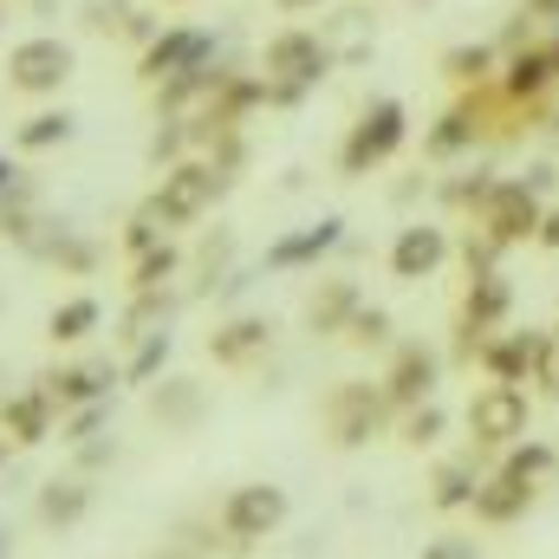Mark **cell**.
<instances>
[{"label": "cell", "mask_w": 559, "mask_h": 559, "mask_svg": "<svg viewBox=\"0 0 559 559\" xmlns=\"http://www.w3.org/2000/svg\"><path fill=\"white\" fill-rule=\"evenodd\" d=\"M508 475H514L521 488H547V481L559 475V449H547V442H514Z\"/></svg>", "instance_id": "cell-25"}, {"label": "cell", "mask_w": 559, "mask_h": 559, "mask_svg": "<svg viewBox=\"0 0 559 559\" xmlns=\"http://www.w3.org/2000/svg\"><path fill=\"white\" fill-rule=\"evenodd\" d=\"M0 559H13V534H7V521H0Z\"/></svg>", "instance_id": "cell-45"}, {"label": "cell", "mask_w": 559, "mask_h": 559, "mask_svg": "<svg viewBox=\"0 0 559 559\" xmlns=\"http://www.w3.org/2000/svg\"><path fill=\"white\" fill-rule=\"evenodd\" d=\"M228 189V169L222 163H209V156H182L176 169H163V182H156V195L143 202L163 228H189V222H202L209 209H215V195Z\"/></svg>", "instance_id": "cell-1"}, {"label": "cell", "mask_w": 559, "mask_h": 559, "mask_svg": "<svg viewBox=\"0 0 559 559\" xmlns=\"http://www.w3.org/2000/svg\"><path fill=\"white\" fill-rule=\"evenodd\" d=\"M429 391H436V352H423V345H397V358H391V371H384V397H391V411H417V404H429Z\"/></svg>", "instance_id": "cell-16"}, {"label": "cell", "mask_w": 559, "mask_h": 559, "mask_svg": "<svg viewBox=\"0 0 559 559\" xmlns=\"http://www.w3.org/2000/svg\"><path fill=\"white\" fill-rule=\"evenodd\" d=\"M131 20H138L131 0H85V26L92 33H131Z\"/></svg>", "instance_id": "cell-34"}, {"label": "cell", "mask_w": 559, "mask_h": 559, "mask_svg": "<svg viewBox=\"0 0 559 559\" xmlns=\"http://www.w3.org/2000/svg\"><path fill=\"white\" fill-rule=\"evenodd\" d=\"M404 105L397 98H378V105H365V118L352 124V138H345V150H338V169L345 176H371L378 163H391L397 150H404Z\"/></svg>", "instance_id": "cell-3"}, {"label": "cell", "mask_w": 559, "mask_h": 559, "mask_svg": "<svg viewBox=\"0 0 559 559\" xmlns=\"http://www.w3.org/2000/svg\"><path fill=\"white\" fill-rule=\"evenodd\" d=\"M475 488H481V481H475V462H442V468H436L429 501H436V508H468V501H475Z\"/></svg>", "instance_id": "cell-26"}, {"label": "cell", "mask_w": 559, "mask_h": 559, "mask_svg": "<svg viewBox=\"0 0 559 559\" xmlns=\"http://www.w3.org/2000/svg\"><path fill=\"white\" fill-rule=\"evenodd\" d=\"M39 384L52 391L59 411H85V404H105V391L118 384V371H111L105 358H85V365H59V371H46Z\"/></svg>", "instance_id": "cell-15"}, {"label": "cell", "mask_w": 559, "mask_h": 559, "mask_svg": "<svg viewBox=\"0 0 559 559\" xmlns=\"http://www.w3.org/2000/svg\"><path fill=\"white\" fill-rule=\"evenodd\" d=\"M169 312H176L169 293H138V306H131V319H124V338H150V332H163Z\"/></svg>", "instance_id": "cell-30"}, {"label": "cell", "mask_w": 559, "mask_h": 559, "mask_svg": "<svg viewBox=\"0 0 559 559\" xmlns=\"http://www.w3.org/2000/svg\"><path fill=\"white\" fill-rule=\"evenodd\" d=\"M345 338L352 345H391V312L384 306H358L352 325H345Z\"/></svg>", "instance_id": "cell-33"}, {"label": "cell", "mask_w": 559, "mask_h": 559, "mask_svg": "<svg viewBox=\"0 0 559 559\" xmlns=\"http://www.w3.org/2000/svg\"><path fill=\"white\" fill-rule=\"evenodd\" d=\"M0 378H7V371H0Z\"/></svg>", "instance_id": "cell-51"}, {"label": "cell", "mask_w": 559, "mask_h": 559, "mask_svg": "<svg viewBox=\"0 0 559 559\" xmlns=\"http://www.w3.org/2000/svg\"><path fill=\"white\" fill-rule=\"evenodd\" d=\"M280 7H286V13H306V7H319V0H280Z\"/></svg>", "instance_id": "cell-46"}, {"label": "cell", "mask_w": 559, "mask_h": 559, "mask_svg": "<svg viewBox=\"0 0 559 559\" xmlns=\"http://www.w3.org/2000/svg\"><path fill=\"white\" fill-rule=\"evenodd\" d=\"M163 235H169V228H163L150 209H138V215L124 222V248H131V261H138V254H150V248H163Z\"/></svg>", "instance_id": "cell-36"}, {"label": "cell", "mask_w": 559, "mask_h": 559, "mask_svg": "<svg viewBox=\"0 0 559 559\" xmlns=\"http://www.w3.org/2000/svg\"><path fill=\"white\" fill-rule=\"evenodd\" d=\"M442 261H449V235L436 222H411L397 235V248H391V274L397 280H429Z\"/></svg>", "instance_id": "cell-17"}, {"label": "cell", "mask_w": 559, "mask_h": 559, "mask_svg": "<svg viewBox=\"0 0 559 559\" xmlns=\"http://www.w3.org/2000/svg\"><path fill=\"white\" fill-rule=\"evenodd\" d=\"M338 235H345V222H338V215H325V222H312V228H293V235H280L274 248H267V267H274V274L312 267L319 254H332V248H338Z\"/></svg>", "instance_id": "cell-18"}, {"label": "cell", "mask_w": 559, "mask_h": 559, "mask_svg": "<svg viewBox=\"0 0 559 559\" xmlns=\"http://www.w3.org/2000/svg\"><path fill=\"white\" fill-rule=\"evenodd\" d=\"M527 501H534V488H521V481L501 468L495 481H481V488H475V501H468V508H475V521L508 527V521H521V514H527Z\"/></svg>", "instance_id": "cell-21"}, {"label": "cell", "mask_w": 559, "mask_h": 559, "mask_svg": "<svg viewBox=\"0 0 559 559\" xmlns=\"http://www.w3.org/2000/svg\"><path fill=\"white\" fill-rule=\"evenodd\" d=\"M163 7H189V0H163Z\"/></svg>", "instance_id": "cell-50"}, {"label": "cell", "mask_w": 559, "mask_h": 559, "mask_svg": "<svg viewBox=\"0 0 559 559\" xmlns=\"http://www.w3.org/2000/svg\"><path fill=\"white\" fill-rule=\"evenodd\" d=\"M481 235H495L501 248L508 241H534L540 235V222H547V209H540V195L527 189V182H495V195L481 202Z\"/></svg>", "instance_id": "cell-7"}, {"label": "cell", "mask_w": 559, "mask_h": 559, "mask_svg": "<svg viewBox=\"0 0 559 559\" xmlns=\"http://www.w3.org/2000/svg\"><path fill=\"white\" fill-rule=\"evenodd\" d=\"M0 468H7V436H0Z\"/></svg>", "instance_id": "cell-49"}, {"label": "cell", "mask_w": 559, "mask_h": 559, "mask_svg": "<svg viewBox=\"0 0 559 559\" xmlns=\"http://www.w3.org/2000/svg\"><path fill=\"white\" fill-rule=\"evenodd\" d=\"M267 352H274V319H261V312H241L222 332H209V358L222 371H254Z\"/></svg>", "instance_id": "cell-10"}, {"label": "cell", "mask_w": 559, "mask_h": 559, "mask_svg": "<svg viewBox=\"0 0 559 559\" xmlns=\"http://www.w3.org/2000/svg\"><path fill=\"white\" fill-rule=\"evenodd\" d=\"M143 559H202L195 547H156V554H143Z\"/></svg>", "instance_id": "cell-44"}, {"label": "cell", "mask_w": 559, "mask_h": 559, "mask_svg": "<svg viewBox=\"0 0 559 559\" xmlns=\"http://www.w3.org/2000/svg\"><path fill=\"white\" fill-rule=\"evenodd\" d=\"M52 417H59V404H52V391H46V384L0 397V436H7L13 449H33V442H46V436H52Z\"/></svg>", "instance_id": "cell-13"}, {"label": "cell", "mask_w": 559, "mask_h": 559, "mask_svg": "<svg viewBox=\"0 0 559 559\" xmlns=\"http://www.w3.org/2000/svg\"><path fill=\"white\" fill-rule=\"evenodd\" d=\"M436 436H442V411H436V404H417V411H411V417H404V442H436Z\"/></svg>", "instance_id": "cell-37"}, {"label": "cell", "mask_w": 559, "mask_h": 559, "mask_svg": "<svg viewBox=\"0 0 559 559\" xmlns=\"http://www.w3.org/2000/svg\"><path fill=\"white\" fill-rule=\"evenodd\" d=\"M488 66H495V52H488V46H455V52L442 59V72H449L455 85H481V79H488Z\"/></svg>", "instance_id": "cell-31"}, {"label": "cell", "mask_w": 559, "mask_h": 559, "mask_svg": "<svg viewBox=\"0 0 559 559\" xmlns=\"http://www.w3.org/2000/svg\"><path fill=\"white\" fill-rule=\"evenodd\" d=\"M189 143H195V138H189V118H169V124H163V131L150 138V163H163V169H176Z\"/></svg>", "instance_id": "cell-35"}, {"label": "cell", "mask_w": 559, "mask_h": 559, "mask_svg": "<svg viewBox=\"0 0 559 559\" xmlns=\"http://www.w3.org/2000/svg\"><path fill=\"white\" fill-rule=\"evenodd\" d=\"M85 449V468H98V462H111V442H79Z\"/></svg>", "instance_id": "cell-42"}, {"label": "cell", "mask_w": 559, "mask_h": 559, "mask_svg": "<svg viewBox=\"0 0 559 559\" xmlns=\"http://www.w3.org/2000/svg\"><path fill=\"white\" fill-rule=\"evenodd\" d=\"M98 429H105V404H85L79 417L66 423V436H59V442H85V436H98Z\"/></svg>", "instance_id": "cell-39"}, {"label": "cell", "mask_w": 559, "mask_h": 559, "mask_svg": "<svg viewBox=\"0 0 559 559\" xmlns=\"http://www.w3.org/2000/svg\"><path fill=\"white\" fill-rule=\"evenodd\" d=\"M13 182H26V169H20V163H13V156H0V195H7V189H13Z\"/></svg>", "instance_id": "cell-41"}, {"label": "cell", "mask_w": 559, "mask_h": 559, "mask_svg": "<svg viewBox=\"0 0 559 559\" xmlns=\"http://www.w3.org/2000/svg\"><path fill=\"white\" fill-rule=\"evenodd\" d=\"M163 365H169V332H150V338H138V358L124 365V378H131V384H150Z\"/></svg>", "instance_id": "cell-32"}, {"label": "cell", "mask_w": 559, "mask_h": 559, "mask_svg": "<svg viewBox=\"0 0 559 559\" xmlns=\"http://www.w3.org/2000/svg\"><path fill=\"white\" fill-rule=\"evenodd\" d=\"M66 79H72V46L52 33H33L7 52V92H20V98H52Z\"/></svg>", "instance_id": "cell-4"}, {"label": "cell", "mask_w": 559, "mask_h": 559, "mask_svg": "<svg viewBox=\"0 0 559 559\" xmlns=\"http://www.w3.org/2000/svg\"><path fill=\"white\" fill-rule=\"evenodd\" d=\"M547 345H554V332H514V338L481 345V365H488L495 384H527V378H540Z\"/></svg>", "instance_id": "cell-14"}, {"label": "cell", "mask_w": 559, "mask_h": 559, "mask_svg": "<svg viewBox=\"0 0 559 559\" xmlns=\"http://www.w3.org/2000/svg\"><path fill=\"white\" fill-rule=\"evenodd\" d=\"M534 7H540V13H559V0H534Z\"/></svg>", "instance_id": "cell-47"}, {"label": "cell", "mask_w": 559, "mask_h": 559, "mask_svg": "<svg viewBox=\"0 0 559 559\" xmlns=\"http://www.w3.org/2000/svg\"><path fill=\"white\" fill-rule=\"evenodd\" d=\"M514 306V286L501 274H468V293H462V358L481 345V332H495Z\"/></svg>", "instance_id": "cell-11"}, {"label": "cell", "mask_w": 559, "mask_h": 559, "mask_svg": "<svg viewBox=\"0 0 559 559\" xmlns=\"http://www.w3.org/2000/svg\"><path fill=\"white\" fill-rule=\"evenodd\" d=\"M319 423L338 449H365L384 423H391V397L384 384H365V378H338L325 397H319Z\"/></svg>", "instance_id": "cell-2"}, {"label": "cell", "mask_w": 559, "mask_h": 559, "mask_svg": "<svg viewBox=\"0 0 559 559\" xmlns=\"http://www.w3.org/2000/svg\"><path fill=\"white\" fill-rule=\"evenodd\" d=\"M202 384L195 378H163L156 391H150V417L163 423V429H195L202 423Z\"/></svg>", "instance_id": "cell-20"}, {"label": "cell", "mask_w": 559, "mask_h": 559, "mask_svg": "<svg viewBox=\"0 0 559 559\" xmlns=\"http://www.w3.org/2000/svg\"><path fill=\"white\" fill-rule=\"evenodd\" d=\"M547 59H554V72H559V39H554V46H547Z\"/></svg>", "instance_id": "cell-48"}, {"label": "cell", "mask_w": 559, "mask_h": 559, "mask_svg": "<svg viewBox=\"0 0 559 559\" xmlns=\"http://www.w3.org/2000/svg\"><path fill=\"white\" fill-rule=\"evenodd\" d=\"M468 143H475V105L436 118V131H429V156H455V150H468Z\"/></svg>", "instance_id": "cell-28"}, {"label": "cell", "mask_w": 559, "mask_h": 559, "mask_svg": "<svg viewBox=\"0 0 559 559\" xmlns=\"http://www.w3.org/2000/svg\"><path fill=\"white\" fill-rule=\"evenodd\" d=\"M176 267H182V254L163 241V248H150V254L131 261V286H138V293H163V280L176 274Z\"/></svg>", "instance_id": "cell-29"}, {"label": "cell", "mask_w": 559, "mask_h": 559, "mask_svg": "<svg viewBox=\"0 0 559 559\" xmlns=\"http://www.w3.org/2000/svg\"><path fill=\"white\" fill-rule=\"evenodd\" d=\"M423 559H481V547H475V540H462V534H442V540H429V547H423Z\"/></svg>", "instance_id": "cell-38"}, {"label": "cell", "mask_w": 559, "mask_h": 559, "mask_svg": "<svg viewBox=\"0 0 559 559\" xmlns=\"http://www.w3.org/2000/svg\"><path fill=\"white\" fill-rule=\"evenodd\" d=\"M468 436L488 449H514L527 436V391L521 384H481L468 397Z\"/></svg>", "instance_id": "cell-6"}, {"label": "cell", "mask_w": 559, "mask_h": 559, "mask_svg": "<svg viewBox=\"0 0 559 559\" xmlns=\"http://www.w3.org/2000/svg\"><path fill=\"white\" fill-rule=\"evenodd\" d=\"M540 384L559 391V332H554V345H547V358H540Z\"/></svg>", "instance_id": "cell-40"}, {"label": "cell", "mask_w": 559, "mask_h": 559, "mask_svg": "<svg viewBox=\"0 0 559 559\" xmlns=\"http://www.w3.org/2000/svg\"><path fill=\"white\" fill-rule=\"evenodd\" d=\"M325 66H332V52L319 46V33H306V26H286L267 39V52H261V72L280 79V85H319L325 79Z\"/></svg>", "instance_id": "cell-8"}, {"label": "cell", "mask_w": 559, "mask_h": 559, "mask_svg": "<svg viewBox=\"0 0 559 559\" xmlns=\"http://www.w3.org/2000/svg\"><path fill=\"white\" fill-rule=\"evenodd\" d=\"M202 59H215V33H202V26H169V33H156V39L143 46L138 79L163 85V79H176V72H189V66H202Z\"/></svg>", "instance_id": "cell-9"}, {"label": "cell", "mask_w": 559, "mask_h": 559, "mask_svg": "<svg viewBox=\"0 0 559 559\" xmlns=\"http://www.w3.org/2000/svg\"><path fill=\"white\" fill-rule=\"evenodd\" d=\"M554 59H547V46H521L514 59H508V79H501V92L508 98H540L547 85H554Z\"/></svg>", "instance_id": "cell-24"}, {"label": "cell", "mask_w": 559, "mask_h": 559, "mask_svg": "<svg viewBox=\"0 0 559 559\" xmlns=\"http://www.w3.org/2000/svg\"><path fill=\"white\" fill-rule=\"evenodd\" d=\"M33 514H39V527H46V534H66V527H79V521L92 514V481H85V475L46 481V488H39V508H33Z\"/></svg>", "instance_id": "cell-19"}, {"label": "cell", "mask_w": 559, "mask_h": 559, "mask_svg": "<svg viewBox=\"0 0 559 559\" xmlns=\"http://www.w3.org/2000/svg\"><path fill=\"white\" fill-rule=\"evenodd\" d=\"M222 534H228V547H254V540H267L280 521H286V488L274 481H248V488H235L228 501H222Z\"/></svg>", "instance_id": "cell-5"}, {"label": "cell", "mask_w": 559, "mask_h": 559, "mask_svg": "<svg viewBox=\"0 0 559 559\" xmlns=\"http://www.w3.org/2000/svg\"><path fill=\"white\" fill-rule=\"evenodd\" d=\"M72 124H79L72 111H33V118L13 131V143H20V150H52V143L72 138Z\"/></svg>", "instance_id": "cell-27"}, {"label": "cell", "mask_w": 559, "mask_h": 559, "mask_svg": "<svg viewBox=\"0 0 559 559\" xmlns=\"http://www.w3.org/2000/svg\"><path fill=\"white\" fill-rule=\"evenodd\" d=\"M222 85H228V72H222L215 59H202V66H189V72H176V79L156 85V111H163V118H195V111L215 105Z\"/></svg>", "instance_id": "cell-12"}, {"label": "cell", "mask_w": 559, "mask_h": 559, "mask_svg": "<svg viewBox=\"0 0 559 559\" xmlns=\"http://www.w3.org/2000/svg\"><path fill=\"white\" fill-rule=\"evenodd\" d=\"M98 319H105V306H98L92 293H72V299H59V306H52L46 338H52V345H85V338L98 332Z\"/></svg>", "instance_id": "cell-23"}, {"label": "cell", "mask_w": 559, "mask_h": 559, "mask_svg": "<svg viewBox=\"0 0 559 559\" xmlns=\"http://www.w3.org/2000/svg\"><path fill=\"white\" fill-rule=\"evenodd\" d=\"M534 241H547V248H559V209L547 215V222H540V235H534Z\"/></svg>", "instance_id": "cell-43"}, {"label": "cell", "mask_w": 559, "mask_h": 559, "mask_svg": "<svg viewBox=\"0 0 559 559\" xmlns=\"http://www.w3.org/2000/svg\"><path fill=\"white\" fill-rule=\"evenodd\" d=\"M358 306H365V299H358L352 280H325V286L306 299V325H312V332H345Z\"/></svg>", "instance_id": "cell-22"}]
</instances>
